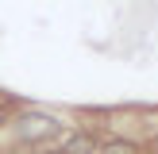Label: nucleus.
Segmentation results:
<instances>
[{"label":"nucleus","mask_w":158,"mask_h":154,"mask_svg":"<svg viewBox=\"0 0 158 154\" xmlns=\"http://www.w3.org/2000/svg\"><path fill=\"white\" fill-rule=\"evenodd\" d=\"M58 131V120L46 112H23L19 120H15V135H19V143H46V139Z\"/></svg>","instance_id":"obj_1"},{"label":"nucleus","mask_w":158,"mask_h":154,"mask_svg":"<svg viewBox=\"0 0 158 154\" xmlns=\"http://www.w3.org/2000/svg\"><path fill=\"white\" fill-rule=\"evenodd\" d=\"M62 154H97V139L93 135H73L66 146H62Z\"/></svg>","instance_id":"obj_2"},{"label":"nucleus","mask_w":158,"mask_h":154,"mask_svg":"<svg viewBox=\"0 0 158 154\" xmlns=\"http://www.w3.org/2000/svg\"><path fill=\"white\" fill-rule=\"evenodd\" d=\"M104 154H143L131 139H108L104 143Z\"/></svg>","instance_id":"obj_3"},{"label":"nucleus","mask_w":158,"mask_h":154,"mask_svg":"<svg viewBox=\"0 0 158 154\" xmlns=\"http://www.w3.org/2000/svg\"><path fill=\"white\" fill-rule=\"evenodd\" d=\"M4 120H8V108H4V104H0V123H4Z\"/></svg>","instance_id":"obj_4"},{"label":"nucleus","mask_w":158,"mask_h":154,"mask_svg":"<svg viewBox=\"0 0 158 154\" xmlns=\"http://www.w3.org/2000/svg\"><path fill=\"white\" fill-rule=\"evenodd\" d=\"M50 154H62V150H50Z\"/></svg>","instance_id":"obj_5"}]
</instances>
